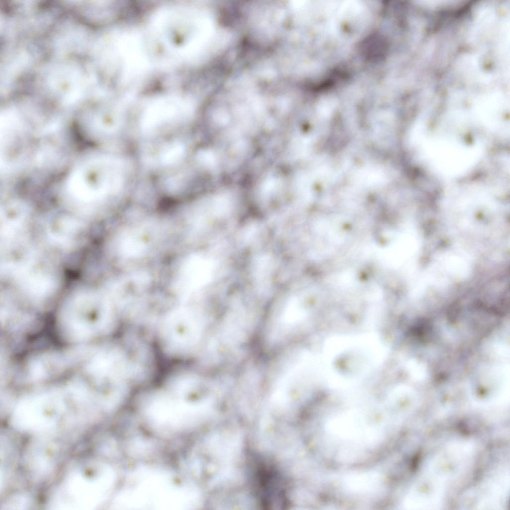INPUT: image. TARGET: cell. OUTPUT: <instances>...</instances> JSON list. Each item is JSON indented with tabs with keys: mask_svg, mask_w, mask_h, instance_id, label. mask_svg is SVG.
<instances>
[{
	"mask_svg": "<svg viewBox=\"0 0 510 510\" xmlns=\"http://www.w3.org/2000/svg\"><path fill=\"white\" fill-rule=\"evenodd\" d=\"M343 486L347 492L355 494H375L382 487V478L379 473L369 471L356 472L345 476Z\"/></svg>",
	"mask_w": 510,
	"mask_h": 510,
	"instance_id": "5b68a950",
	"label": "cell"
},
{
	"mask_svg": "<svg viewBox=\"0 0 510 510\" xmlns=\"http://www.w3.org/2000/svg\"><path fill=\"white\" fill-rule=\"evenodd\" d=\"M107 165L103 161L93 160L76 169L68 183L72 196L83 202H93L110 191L114 181Z\"/></svg>",
	"mask_w": 510,
	"mask_h": 510,
	"instance_id": "3957f363",
	"label": "cell"
},
{
	"mask_svg": "<svg viewBox=\"0 0 510 510\" xmlns=\"http://www.w3.org/2000/svg\"><path fill=\"white\" fill-rule=\"evenodd\" d=\"M111 320L105 302L94 294H85L75 296L65 304L60 314V324L66 336L85 340L103 333Z\"/></svg>",
	"mask_w": 510,
	"mask_h": 510,
	"instance_id": "6da1fadb",
	"label": "cell"
},
{
	"mask_svg": "<svg viewBox=\"0 0 510 510\" xmlns=\"http://www.w3.org/2000/svg\"><path fill=\"white\" fill-rule=\"evenodd\" d=\"M203 319L195 311L180 309L170 313L161 329L162 340L168 349L176 353L190 352L202 336Z\"/></svg>",
	"mask_w": 510,
	"mask_h": 510,
	"instance_id": "7a4b0ae2",
	"label": "cell"
},
{
	"mask_svg": "<svg viewBox=\"0 0 510 510\" xmlns=\"http://www.w3.org/2000/svg\"><path fill=\"white\" fill-rule=\"evenodd\" d=\"M325 430L335 438L362 445L375 444L382 437L380 428L371 425L366 416L357 412L332 417L326 422Z\"/></svg>",
	"mask_w": 510,
	"mask_h": 510,
	"instance_id": "277c9868",
	"label": "cell"
}]
</instances>
